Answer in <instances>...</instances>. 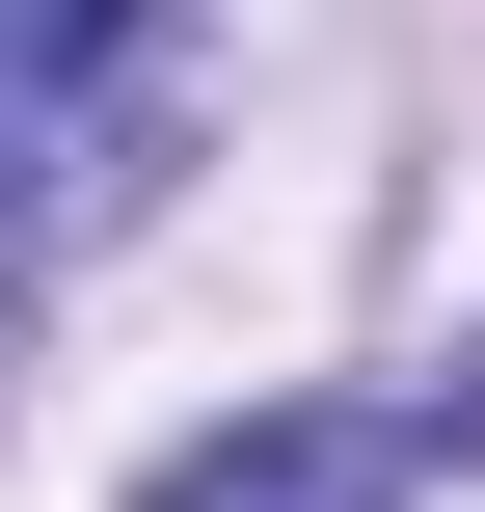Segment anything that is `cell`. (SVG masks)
<instances>
[{
	"mask_svg": "<svg viewBox=\"0 0 485 512\" xmlns=\"http://www.w3.org/2000/svg\"><path fill=\"white\" fill-rule=\"evenodd\" d=\"M432 459H405V405H243V432H189L135 512H405Z\"/></svg>",
	"mask_w": 485,
	"mask_h": 512,
	"instance_id": "1",
	"label": "cell"
}]
</instances>
